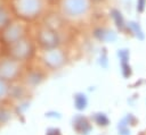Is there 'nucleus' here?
Returning <instances> with one entry per match:
<instances>
[{
	"label": "nucleus",
	"instance_id": "1",
	"mask_svg": "<svg viewBox=\"0 0 146 135\" xmlns=\"http://www.w3.org/2000/svg\"><path fill=\"white\" fill-rule=\"evenodd\" d=\"M88 0H64V10L70 16H80L87 11Z\"/></svg>",
	"mask_w": 146,
	"mask_h": 135
},
{
	"label": "nucleus",
	"instance_id": "2",
	"mask_svg": "<svg viewBox=\"0 0 146 135\" xmlns=\"http://www.w3.org/2000/svg\"><path fill=\"white\" fill-rule=\"evenodd\" d=\"M129 27H130V29L135 33V35H136L139 40H143V39H144V33H143L140 26H139L137 23H135V22H130V23H129Z\"/></svg>",
	"mask_w": 146,
	"mask_h": 135
},
{
	"label": "nucleus",
	"instance_id": "3",
	"mask_svg": "<svg viewBox=\"0 0 146 135\" xmlns=\"http://www.w3.org/2000/svg\"><path fill=\"white\" fill-rule=\"evenodd\" d=\"M112 14H113V18L115 19V23H116L117 27L119 28H123L124 27V20H123V17H122L121 12L117 11V10H113Z\"/></svg>",
	"mask_w": 146,
	"mask_h": 135
},
{
	"label": "nucleus",
	"instance_id": "4",
	"mask_svg": "<svg viewBox=\"0 0 146 135\" xmlns=\"http://www.w3.org/2000/svg\"><path fill=\"white\" fill-rule=\"evenodd\" d=\"M119 56L121 57L122 62H127V60L129 59V52H128L127 50H121V51L119 52Z\"/></svg>",
	"mask_w": 146,
	"mask_h": 135
},
{
	"label": "nucleus",
	"instance_id": "5",
	"mask_svg": "<svg viewBox=\"0 0 146 135\" xmlns=\"http://www.w3.org/2000/svg\"><path fill=\"white\" fill-rule=\"evenodd\" d=\"M122 68H123V76L124 77L130 76L131 71H130V67L127 65V62H122Z\"/></svg>",
	"mask_w": 146,
	"mask_h": 135
},
{
	"label": "nucleus",
	"instance_id": "6",
	"mask_svg": "<svg viewBox=\"0 0 146 135\" xmlns=\"http://www.w3.org/2000/svg\"><path fill=\"white\" fill-rule=\"evenodd\" d=\"M145 5H146V0H137V10L141 12L145 8Z\"/></svg>",
	"mask_w": 146,
	"mask_h": 135
}]
</instances>
